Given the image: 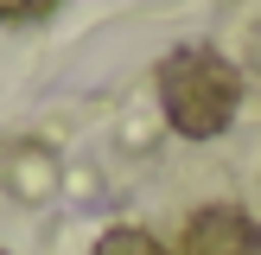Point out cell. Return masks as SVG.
Instances as JSON below:
<instances>
[{
  "instance_id": "cell-3",
  "label": "cell",
  "mask_w": 261,
  "mask_h": 255,
  "mask_svg": "<svg viewBox=\"0 0 261 255\" xmlns=\"http://www.w3.org/2000/svg\"><path fill=\"white\" fill-rule=\"evenodd\" d=\"M96 255H166L160 242L147 236V230H134V223H121V230H109V236L96 242Z\"/></svg>"
},
{
  "instance_id": "cell-4",
  "label": "cell",
  "mask_w": 261,
  "mask_h": 255,
  "mask_svg": "<svg viewBox=\"0 0 261 255\" xmlns=\"http://www.w3.org/2000/svg\"><path fill=\"white\" fill-rule=\"evenodd\" d=\"M58 0H0V19H45Z\"/></svg>"
},
{
  "instance_id": "cell-2",
  "label": "cell",
  "mask_w": 261,
  "mask_h": 255,
  "mask_svg": "<svg viewBox=\"0 0 261 255\" xmlns=\"http://www.w3.org/2000/svg\"><path fill=\"white\" fill-rule=\"evenodd\" d=\"M185 255H261V223L236 204H211L185 223Z\"/></svg>"
},
{
  "instance_id": "cell-1",
  "label": "cell",
  "mask_w": 261,
  "mask_h": 255,
  "mask_svg": "<svg viewBox=\"0 0 261 255\" xmlns=\"http://www.w3.org/2000/svg\"><path fill=\"white\" fill-rule=\"evenodd\" d=\"M160 109L185 140H211L242 109V70L211 45H185L160 64Z\"/></svg>"
}]
</instances>
